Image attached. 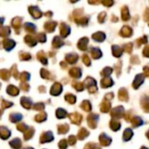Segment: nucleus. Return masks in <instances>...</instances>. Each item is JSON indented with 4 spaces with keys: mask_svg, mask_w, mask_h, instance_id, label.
Masks as SVG:
<instances>
[{
    "mask_svg": "<svg viewBox=\"0 0 149 149\" xmlns=\"http://www.w3.org/2000/svg\"><path fill=\"white\" fill-rule=\"evenodd\" d=\"M124 114V108L122 107H117L114 109H113L111 115L114 120H118L120 119Z\"/></svg>",
    "mask_w": 149,
    "mask_h": 149,
    "instance_id": "nucleus-1",
    "label": "nucleus"
},
{
    "mask_svg": "<svg viewBox=\"0 0 149 149\" xmlns=\"http://www.w3.org/2000/svg\"><path fill=\"white\" fill-rule=\"evenodd\" d=\"M144 79H145V76L143 74H138L134 79V81L133 83V87L134 89H138L143 84Z\"/></svg>",
    "mask_w": 149,
    "mask_h": 149,
    "instance_id": "nucleus-2",
    "label": "nucleus"
},
{
    "mask_svg": "<svg viewBox=\"0 0 149 149\" xmlns=\"http://www.w3.org/2000/svg\"><path fill=\"white\" fill-rule=\"evenodd\" d=\"M120 35L122 37H125V38H128V37H131L132 34H133V30L131 27L129 26H124L121 30H120Z\"/></svg>",
    "mask_w": 149,
    "mask_h": 149,
    "instance_id": "nucleus-3",
    "label": "nucleus"
},
{
    "mask_svg": "<svg viewBox=\"0 0 149 149\" xmlns=\"http://www.w3.org/2000/svg\"><path fill=\"white\" fill-rule=\"evenodd\" d=\"M113 85V80L110 77H106L101 80V86L106 88V87H110Z\"/></svg>",
    "mask_w": 149,
    "mask_h": 149,
    "instance_id": "nucleus-4",
    "label": "nucleus"
},
{
    "mask_svg": "<svg viewBox=\"0 0 149 149\" xmlns=\"http://www.w3.org/2000/svg\"><path fill=\"white\" fill-rule=\"evenodd\" d=\"M119 99L122 101H127L128 100V93L127 89L121 88L119 91Z\"/></svg>",
    "mask_w": 149,
    "mask_h": 149,
    "instance_id": "nucleus-5",
    "label": "nucleus"
},
{
    "mask_svg": "<svg viewBox=\"0 0 149 149\" xmlns=\"http://www.w3.org/2000/svg\"><path fill=\"white\" fill-rule=\"evenodd\" d=\"M112 50H113V54L114 57L120 58V57L122 55L123 49H122L121 47H120L119 45H113Z\"/></svg>",
    "mask_w": 149,
    "mask_h": 149,
    "instance_id": "nucleus-6",
    "label": "nucleus"
},
{
    "mask_svg": "<svg viewBox=\"0 0 149 149\" xmlns=\"http://www.w3.org/2000/svg\"><path fill=\"white\" fill-rule=\"evenodd\" d=\"M141 107L142 109L146 112L149 113V98L148 97H143L141 99Z\"/></svg>",
    "mask_w": 149,
    "mask_h": 149,
    "instance_id": "nucleus-7",
    "label": "nucleus"
},
{
    "mask_svg": "<svg viewBox=\"0 0 149 149\" xmlns=\"http://www.w3.org/2000/svg\"><path fill=\"white\" fill-rule=\"evenodd\" d=\"M121 18L124 21H127L130 18V14H129V10L127 6H124L121 10Z\"/></svg>",
    "mask_w": 149,
    "mask_h": 149,
    "instance_id": "nucleus-8",
    "label": "nucleus"
},
{
    "mask_svg": "<svg viewBox=\"0 0 149 149\" xmlns=\"http://www.w3.org/2000/svg\"><path fill=\"white\" fill-rule=\"evenodd\" d=\"M111 141H111V138L108 137L107 134H102L100 135V143H101L103 146H108V145H110Z\"/></svg>",
    "mask_w": 149,
    "mask_h": 149,
    "instance_id": "nucleus-9",
    "label": "nucleus"
},
{
    "mask_svg": "<svg viewBox=\"0 0 149 149\" xmlns=\"http://www.w3.org/2000/svg\"><path fill=\"white\" fill-rule=\"evenodd\" d=\"M120 123L118 120H114L113 119L110 122V127L112 128L113 131H118L120 128Z\"/></svg>",
    "mask_w": 149,
    "mask_h": 149,
    "instance_id": "nucleus-10",
    "label": "nucleus"
},
{
    "mask_svg": "<svg viewBox=\"0 0 149 149\" xmlns=\"http://www.w3.org/2000/svg\"><path fill=\"white\" fill-rule=\"evenodd\" d=\"M134 134H133V131L130 129V128H127L125 131H124V134H123V140L125 141H130L131 138L133 137Z\"/></svg>",
    "mask_w": 149,
    "mask_h": 149,
    "instance_id": "nucleus-11",
    "label": "nucleus"
},
{
    "mask_svg": "<svg viewBox=\"0 0 149 149\" xmlns=\"http://www.w3.org/2000/svg\"><path fill=\"white\" fill-rule=\"evenodd\" d=\"M131 122H132V125H133L134 127H140V126H141L143 124V120L140 117H134V118H132Z\"/></svg>",
    "mask_w": 149,
    "mask_h": 149,
    "instance_id": "nucleus-12",
    "label": "nucleus"
},
{
    "mask_svg": "<svg viewBox=\"0 0 149 149\" xmlns=\"http://www.w3.org/2000/svg\"><path fill=\"white\" fill-rule=\"evenodd\" d=\"M93 39H95L96 41L101 42V41L105 40L106 36H105V34H104L103 32H97L96 34H94V35L93 36Z\"/></svg>",
    "mask_w": 149,
    "mask_h": 149,
    "instance_id": "nucleus-13",
    "label": "nucleus"
},
{
    "mask_svg": "<svg viewBox=\"0 0 149 149\" xmlns=\"http://www.w3.org/2000/svg\"><path fill=\"white\" fill-rule=\"evenodd\" d=\"M110 108H111V104L108 101H104L100 107V109L103 113H107L110 110Z\"/></svg>",
    "mask_w": 149,
    "mask_h": 149,
    "instance_id": "nucleus-14",
    "label": "nucleus"
},
{
    "mask_svg": "<svg viewBox=\"0 0 149 149\" xmlns=\"http://www.w3.org/2000/svg\"><path fill=\"white\" fill-rule=\"evenodd\" d=\"M123 51H125L127 53H131L132 52V50H133V44L132 43H128V44H126L123 45Z\"/></svg>",
    "mask_w": 149,
    "mask_h": 149,
    "instance_id": "nucleus-15",
    "label": "nucleus"
},
{
    "mask_svg": "<svg viewBox=\"0 0 149 149\" xmlns=\"http://www.w3.org/2000/svg\"><path fill=\"white\" fill-rule=\"evenodd\" d=\"M136 43H137V45H138V46L141 45L142 44L148 43V37H147V36H144V37H141V38H138V39L136 40Z\"/></svg>",
    "mask_w": 149,
    "mask_h": 149,
    "instance_id": "nucleus-16",
    "label": "nucleus"
},
{
    "mask_svg": "<svg viewBox=\"0 0 149 149\" xmlns=\"http://www.w3.org/2000/svg\"><path fill=\"white\" fill-rule=\"evenodd\" d=\"M112 72H113V69H112L111 67H107V68H105V69L103 70L102 75L105 76V78H106V77H108Z\"/></svg>",
    "mask_w": 149,
    "mask_h": 149,
    "instance_id": "nucleus-17",
    "label": "nucleus"
},
{
    "mask_svg": "<svg viewBox=\"0 0 149 149\" xmlns=\"http://www.w3.org/2000/svg\"><path fill=\"white\" fill-rule=\"evenodd\" d=\"M93 58H99L102 55V53H101V52L98 48H94V50H93Z\"/></svg>",
    "mask_w": 149,
    "mask_h": 149,
    "instance_id": "nucleus-18",
    "label": "nucleus"
},
{
    "mask_svg": "<svg viewBox=\"0 0 149 149\" xmlns=\"http://www.w3.org/2000/svg\"><path fill=\"white\" fill-rule=\"evenodd\" d=\"M143 55L147 58H149V45H147L144 49H143V52H142Z\"/></svg>",
    "mask_w": 149,
    "mask_h": 149,
    "instance_id": "nucleus-19",
    "label": "nucleus"
},
{
    "mask_svg": "<svg viewBox=\"0 0 149 149\" xmlns=\"http://www.w3.org/2000/svg\"><path fill=\"white\" fill-rule=\"evenodd\" d=\"M131 62H132L133 64H139L140 59H139V58H138V57L134 56V57H132V58H131Z\"/></svg>",
    "mask_w": 149,
    "mask_h": 149,
    "instance_id": "nucleus-20",
    "label": "nucleus"
},
{
    "mask_svg": "<svg viewBox=\"0 0 149 149\" xmlns=\"http://www.w3.org/2000/svg\"><path fill=\"white\" fill-rule=\"evenodd\" d=\"M125 119H126L127 121H129V120L131 121V120H132V113H129V112H127L126 113V115H125Z\"/></svg>",
    "mask_w": 149,
    "mask_h": 149,
    "instance_id": "nucleus-21",
    "label": "nucleus"
},
{
    "mask_svg": "<svg viewBox=\"0 0 149 149\" xmlns=\"http://www.w3.org/2000/svg\"><path fill=\"white\" fill-rule=\"evenodd\" d=\"M106 17V13L105 12H102L100 13V17H99V19H100V22H104V19Z\"/></svg>",
    "mask_w": 149,
    "mask_h": 149,
    "instance_id": "nucleus-22",
    "label": "nucleus"
},
{
    "mask_svg": "<svg viewBox=\"0 0 149 149\" xmlns=\"http://www.w3.org/2000/svg\"><path fill=\"white\" fill-rule=\"evenodd\" d=\"M144 76H146V77H149V67H148V66H145L144 67Z\"/></svg>",
    "mask_w": 149,
    "mask_h": 149,
    "instance_id": "nucleus-23",
    "label": "nucleus"
},
{
    "mask_svg": "<svg viewBox=\"0 0 149 149\" xmlns=\"http://www.w3.org/2000/svg\"><path fill=\"white\" fill-rule=\"evenodd\" d=\"M120 66H121L120 62H119V64L115 65V70L117 71V74H118V75L120 74Z\"/></svg>",
    "mask_w": 149,
    "mask_h": 149,
    "instance_id": "nucleus-24",
    "label": "nucleus"
},
{
    "mask_svg": "<svg viewBox=\"0 0 149 149\" xmlns=\"http://www.w3.org/2000/svg\"><path fill=\"white\" fill-rule=\"evenodd\" d=\"M144 19L146 21H148L149 19V9H147L145 11V15H144Z\"/></svg>",
    "mask_w": 149,
    "mask_h": 149,
    "instance_id": "nucleus-25",
    "label": "nucleus"
},
{
    "mask_svg": "<svg viewBox=\"0 0 149 149\" xmlns=\"http://www.w3.org/2000/svg\"><path fill=\"white\" fill-rule=\"evenodd\" d=\"M104 4H106L107 6H111L113 4V1H106V2H103Z\"/></svg>",
    "mask_w": 149,
    "mask_h": 149,
    "instance_id": "nucleus-26",
    "label": "nucleus"
},
{
    "mask_svg": "<svg viewBox=\"0 0 149 149\" xmlns=\"http://www.w3.org/2000/svg\"><path fill=\"white\" fill-rule=\"evenodd\" d=\"M106 98H107V99H109V100H112V99L113 98V93H109V94H107V95L106 96Z\"/></svg>",
    "mask_w": 149,
    "mask_h": 149,
    "instance_id": "nucleus-27",
    "label": "nucleus"
},
{
    "mask_svg": "<svg viewBox=\"0 0 149 149\" xmlns=\"http://www.w3.org/2000/svg\"><path fill=\"white\" fill-rule=\"evenodd\" d=\"M112 20H113V22H117V21H118V18H117V17L113 16V17H112Z\"/></svg>",
    "mask_w": 149,
    "mask_h": 149,
    "instance_id": "nucleus-28",
    "label": "nucleus"
},
{
    "mask_svg": "<svg viewBox=\"0 0 149 149\" xmlns=\"http://www.w3.org/2000/svg\"><path fill=\"white\" fill-rule=\"evenodd\" d=\"M146 135H147V137L148 138V140H149V130H148V133L146 134Z\"/></svg>",
    "mask_w": 149,
    "mask_h": 149,
    "instance_id": "nucleus-29",
    "label": "nucleus"
},
{
    "mask_svg": "<svg viewBox=\"0 0 149 149\" xmlns=\"http://www.w3.org/2000/svg\"><path fill=\"white\" fill-rule=\"evenodd\" d=\"M141 149H148V148H145V147H143V148H141Z\"/></svg>",
    "mask_w": 149,
    "mask_h": 149,
    "instance_id": "nucleus-30",
    "label": "nucleus"
},
{
    "mask_svg": "<svg viewBox=\"0 0 149 149\" xmlns=\"http://www.w3.org/2000/svg\"><path fill=\"white\" fill-rule=\"evenodd\" d=\"M148 25H149V23H148Z\"/></svg>",
    "mask_w": 149,
    "mask_h": 149,
    "instance_id": "nucleus-31",
    "label": "nucleus"
}]
</instances>
